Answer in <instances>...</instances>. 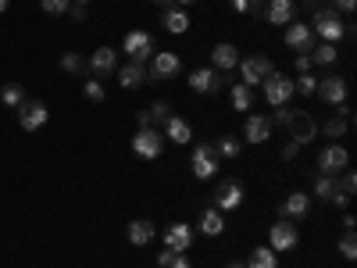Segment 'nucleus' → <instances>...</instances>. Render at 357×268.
<instances>
[{
  "instance_id": "1",
  "label": "nucleus",
  "mask_w": 357,
  "mask_h": 268,
  "mask_svg": "<svg viewBox=\"0 0 357 268\" xmlns=\"http://www.w3.org/2000/svg\"><path fill=\"white\" fill-rule=\"evenodd\" d=\"M222 158L215 151V143H207V140H197L193 143V158H190V168H193V179H200V183H207V179H215Z\"/></svg>"
},
{
  "instance_id": "2",
  "label": "nucleus",
  "mask_w": 357,
  "mask_h": 268,
  "mask_svg": "<svg viewBox=\"0 0 357 268\" xmlns=\"http://www.w3.org/2000/svg\"><path fill=\"white\" fill-rule=\"evenodd\" d=\"M311 33L321 36V43H340L343 40V18L333 8H318L311 15Z\"/></svg>"
},
{
  "instance_id": "3",
  "label": "nucleus",
  "mask_w": 357,
  "mask_h": 268,
  "mask_svg": "<svg viewBox=\"0 0 357 268\" xmlns=\"http://www.w3.org/2000/svg\"><path fill=\"white\" fill-rule=\"evenodd\" d=\"M275 72V65H272V57L268 54H250V57H240V75H243V86H257V82H264L268 75Z\"/></svg>"
},
{
  "instance_id": "4",
  "label": "nucleus",
  "mask_w": 357,
  "mask_h": 268,
  "mask_svg": "<svg viewBox=\"0 0 357 268\" xmlns=\"http://www.w3.org/2000/svg\"><path fill=\"white\" fill-rule=\"evenodd\" d=\"M161 147H165V133L154 129V126H146V129H139L132 136V154L143 158V161H154L161 154Z\"/></svg>"
},
{
  "instance_id": "5",
  "label": "nucleus",
  "mask_w": 357,
  "mask_h": 268,
  "mask_svg": "<svg viewBox=\"0 0 357 268\" xmlns=\"http://www.w3.org/2000/svg\"><path fill=\"white\" fill-rule=\"evenodd\" d=\"M240 204H243V183L240 179H222V183L215 186L211 207H218V211H236Z\"/></svg>"
},
{
  "instance_id": "6",
  "label": "nucleus",
  "mask_w": 357,
  "mask_h": 268,
  "mask_svg": "<svg viewBox=\"0 0 357 268\" xmlns=\"http://www.w3.org/2000/svg\"><path fill=\"white\" fill-rule=\"evenodd\" d=\"M47 118H50V107L43 104V100H22L18 104V126L25 129V133H36V129H43L47 126Z\"/></svg>"
},
{
  "instance_id": "7",
  "label": "nucleus",
  "mask_w": 357,
  "mask_h": 268,
  "mask_svg": "<svg viewBox=\"0 0 357 268\" xmlns=\"http://www.w3.org/2000/svg\"><path fill=\"white\" fill-rule=\"evenodd\" d=\"M178 68H183L178 54H172V50H158V54L151 57V68H146V82H165V79L178 75Z\"/></svg>"
},
{
  "instance_id": "8",
  "label": "nucleus",
  "mask_w": 357,
  "mask_h": 268,
  "mask_svg": "<svg viewBox=\"0 0 357 268\" xmlns=\"http://www.w3.org/2000/svg\"><path fill=\"white\" fill-rule=\"evenodd\" d=\"M261 86H264V100L272 104V107H282V104H289V97H293V79L282 75V72H272Z\"/></svg>"
},
{
  "instance_id": "9",
  "label": "nucleus",
  "mask_w": 357,
  "mask_h": 268,
  "mask_svg": "<svg viewBox=\"0 0 357 268\" xmlns=\"http://www.w3.org/2000/svg\"><path fill=\"white\" fill-rule=\"evenodd\" d=\"M122 50L132 57V61H146V57H154V36L146 33V29H132V33H126V40H122Z\"/></svg>"
},
{
  "instance_id": "10",
  "label": "nucleus",
  "mask_w": 357,
  "mask_h": 268,
  "mask_svg": "<svg viewBox=\"0 0 357 268\" xmlns=\"http://www.w3.org/2000/svg\"><path fill=\"white\" fill-rule=\"evenodd\" d=\"M286 129H289V140H293L296 147H304V143H311V140L318 136V126H314V118H311L307 111H293L289 122H286Z\"/></svg>"
},
{
  "instance_id": "11",
  "label": "nucleus",
  "mask_w": 357,
  "mask_h": 268,
  "mask_svg": "<svg viewBox=\"0 0 357 268\" xmlns=\"http://www.w3.org/2000/svg\"><path fill=\"white\" fill-rule=\"evenodd\" d=\"M296 244H301V232H296V222H289V218H282V222H275L272 225V232H268V247L272 251H293Z\"/></svg>"
},
{
  "instance_id": "12",
  "label": "nucleus",
  "mask_w": 357,
  "mask_h": 268,
  "mask_svg": "<svg viewBox=\"0 0 357 268\" xmlns=\"http://www.w3.org/2000/svg\"><path fill=\"white\" fill-rule=\"evenodd\" d=\"M282 40H286V47H289V50H296V54H311L318 36L311 33V25H307V22H289Z\"/></svg>"
},
{
  "instance_id": "13",
  "label": "nucleus",
  "mask_w": 357,
  "mask_h": 268,
  "mask_svg": "<svg viewBox=\"0 0 357 268\" xmlns=\"http://www.w3.org/2000/svg\"><path fill=\"white\" fill-rule=\"evenodd\" d=\"M229 79H225V72H218V68H197L193 75H190V89L193 94H222V86H225Z\"/></svg>"
},
{
  "instance_id": "14",
  "label": "nucleus",
  "mask_w": 357,
  "mask_h": 268,
  "mask_svg": "<svg viewBox=\"0 0 357 268\" xmlns=\"http://www.w3.org/2000/svg\"><path fill=\"white\" fill-rule=\"evenodd\" d=\"M347 165H350V154L343 151L340 143H329V147L318 154V175H340Z\"/></svg>"
},
{
  "instance_id": "15",
  "label": "nucleus",
  "mask_w": 357,
  "mask_h": 268,
  "mask_svg": "<svg viewBox=\"0 0 357 268\" xmlns=\"http://www.w3.org/2000/svg\"><path fill=\"white\" fill-rule=\"evenodd\" d=\"M314 94L329 104V107H340V104H347V79H340V75H325V79H318V89Z\"/></svg>"
},
{
  "instance_id": "16",
  "label": "nucleus",
  "mask_w": 357,
  "mask_h": 268,
  "mask_svg": "<svg viewBox=\"0 0 357 268\" xmlns=\"http://www.w3.org/2000/svg\"><path fill=\"white\" fill-rule=\"evenodd\" d=\"M172 114H175V111H172V104H168V100H154L146 111H139V114H136V126H139V129H146V126L165 129V122H168Z\"/></svg>"
},
{
  "instance_id": "17",
  "label": "nucleus",
  "mask_w": 357,
  "mask_h": 268,
  "mask_svg": "<svg viewBox=\"0 0 357 268\" xmlns=\"http://www.w3.org/2000/svg\"><path fill=\"white\" fill-rule=\"evenodd\" d=\"M89 72H93V79H107L111 72H118V50H111V47L93 50V57H89Z\"/></svg>"
},
{
  "instance_id": "18",
  "label": "nucleus",
  "mask_w": 357,
  "mask_h": 268,
  "mask_svg": "<svg viewBox=\"0 0 357 268\" xmlns=\"http://www.w3.org/2000/svg\"><path fill=\"white\" fill-rule=\"evenodd\" d=\"M261 18L272 22V25H289L296 18V4H293V0H268Z\"/></svg>"
},
{
  "instance_id": "19",
  "label": "nucleus",
  "mask_w": 357,
  "mask_h": 268,
  "mask_svg": "<svg viewBox=\"0 0 357 268\" xmlns=\"http://www.w3.org/2000/svg\"><path fill=\"white\" fill-rule=\"evenodd\" d=\"M190 244H193V229H190L186 222H175V225H168V229H165V247H168V251L186 254V251H190Z\"/></svg>"
},
{
  "instance_id": "20",
  "label": "nucleus",
  "mask_w": 357,
  "mask_h": 268,
  "mask_svg": "<svg viewBox=\"0 0 357 268\" xmlns=\"http://www.w3.org/2000/svg\"><path fill=\"white\" fill-rule=\"evenodd\" d=\"M272 118H264V114H247V122H243V140L247 143H264L268 136H272Z\"/></svg>"
},
{
  "instance_id": "21",
  "label": "nucleus",
  "mask_w": 357,
  "mask_h": 268,
  "mask_svg": "<svg viewBox=\"0 0 357 268\" xmlns=\"http://www.w3.org/2000/svg\"><path fill=\"white\" fill-rule=\"evenodd\" d=\"M307 211H311V197H307V193H289V197L282 200V207H279V215L289 218V222L307 218Z\"/></svg>"
},
{
  "instance_id": "22",
  "label": "nucleus",
  "mask_w": 357,
  "mask_h": 268,
  "mask_svg": "<svg viewBox=\"0 0 357 268\" xmlns=\"http://www.w3.org/2000/svg\"><path fill=\"white\" fill-rule=\"evenodd\" d=\"M165 136H168L172 143H178V147H186V143L193 140V126L186 122L183 114H172L168 122H165Z\"/></svg>"
},
{
  "instance_id": "23",
  "label": "nucleus",
  "mask_w": 357,
  "mask_h": 268,
  "mask_svg": "<svg viewBox=\"0 0 357 268\" xmlns=\"http://www.w3.org/2000/svg\"><path fill=\"white\" fill-rule=\"evenodd\" d=\"M161 25L168 29L172 36H183L186 29H190V15H186V8H161Z\"/></svg>"
},
{
  "instance_id": "24",
  "label": "nucleus",
  "mask_w": 357,
  "mask_h": 268,
  "mask_svg": "<svg viewBox=\"0 0 357 268\" xmlns=\"http://www.w3.org/2000/svg\"><path fill=\"white\" fill-rule=\"evenodd\" d=\"M126 236H129V244H136V247H146V244H154L158 229H154V222H146V218H136V222H129Z\"/></svg>"
},
{
  "instance_id": "25",
  "label": "nucleus",
  "mask_w": 357,
  "mask_h": 268,
  "mask_svg": "<svg viewBox=\"0 0 357 268\" xmlns=\"http://www.w3.org/2000/svg\"><path fill=\"white\" fill-rule=\"evenodd\" d=\"M236 65H240V50H236L232 43H218V47L211 50V68L229 72V68H236Z\"/></svg>"
},
{
  "instance_id": "26",
  "label": "nucleus",
  "mask_w": 357,
  "mask_h": 268,
  "mask_svg": "<svg viewBox=\"0 0 357 268\" xmlns=\"http://www.w3.org/2000/svg\"><path fill=\"white\" fill-rule=\"evenodd\" d=\"M118 82H122V89H136V86H143V82H146V68H143V61H129V65H122V68H118Z\"/></svg>"
},
{
  "instance_id": "27",
  "label": "nucleus",
  "mask_w": 357,
  "mask_h": 268,
  "mask_svg": "<svg viewBox=\"0 0 357 268\" xmlns=\"http://www.w3.org/2000/svg\"><path fill=\"white\" fill-rule=\"evenodd\" d=\"M222 229H225V222H222L218 207H204L200 211V232L204 236H222Z\"/></svg>"
},
{
  "instance_id": "28",
  "label": "nucleus",
  "mask_w": 357,
  "mask_h": 268,
  "mask_svg": "<svg viewBox=\"0 0 357 268\" xmlns=\"http://www.w3.org/2000/svg\"><path fill=\"white\" fill-rule=\"evenodd\" d=\"M247 268H279V258H275V251H272V247H254V251H250Z\"/></svg>"
},
{
  "instance_id": "29",
  "label": "nucleus",
  "mask_w": 357,
  "mask_h": 268,
  "mask_svg": "<svg viewBox=\"0 0 357 268\" xmlns=\"http://www.w3.org/2000/svg\"><path fill=\"white\" fill-rule=\"evenodd\" d=\"M229 100H232L236 111H250V107H254V89L243 86V82H236V86H232V94H229Z\"/></svg>"
},
{
  "instance_id": "30",
  "label": "nucleus",
  "mask_w": 357,
  "mask_h": 268,
  "mask_svg": "<svg viewBox=\"0 0 357 268\" xmlns=\"http://www.w3.org/2000/svg\"><path fill=\"white\" fill-rule=\"evenodd\" d=\"M336 43H314L311 50V65H336Z\"/></svg>"
},
{
  "instance_id": "31",
  "label": "nucleus",
  "mask_w": 357,
  "mask_h": 268,
  "mask_svg": "<svg viewBox=\"0 0 357 268\" xmlns=\"http://www.w3.org/2000/svg\"><path fill=\"white\" fill-rule=\"evenodd\" d=\"M215 151H218V158H229V161H236L243 154V143L236 140V136H222L218 143H215Z\"/></svg>"
},
{
  "instance_id": "32",
  "label": "nucleus",
  "mask_w": 357,
  "mask_h": 268,
  "mask_svg": "<svg viewBox=\"0 0 357 268\" xmlns=\"http://www.w3.org/2000/svg\"><path fill=\"white\" fill-rule=\"evenodd\" d=\"M311 193H314L318 200H333V197H336V175H318Z\"/></svg>"
},
{
  "instance_id": "33",
  "label": "nucleus",
  "mask_w": 357,
  "mask_h": 268,
  "mask_svg": "<svg viewBox=\"0 0 357 268\" xmlns=\"http://www.w3.org/2000/svg\"><path fill=\"white\" fill-rule=\"evenodd\" d=\"M0 100H4L8 107H18V104L25 100V89H22V82H4V86H0Z\"/></svg>"
},
{
  "instance_id": "34",
  "label": "nucleus",
  "mask_w": 357,
  "mask_h": 268,
  "mask_svg": "<svg viewBox=\"0 0 357 268\" xmlns=\"http://www.w3.org/2000/svg\"><path fill=\"white\" fill-rule=\"evenodd\" d=\"M229 4H232V11H236V15H247V11H250V15H257V18L264 15V0H229Z\"/></svg>"
},
{
  "instance_id": "35",
  "label": "nucleus",
  "mask_w": 357,
  "mask_h": 268,
  "mask_svg": "<svg viewBox=\"0 0 357 268\" xmlns=\"http://www.w3.org/2000/svg\"><path fill=\"white\" fill-rule=\"evenodd\" d=\"M61 68H65V72H72V75H82L89 65H86V57H79V54H72V50H68V54H61Z\"/></svg>"
},
{
  "instance_id": "36",
  "label": "nucleus",
  "mask_w": 357,
  "mask_h": 268,
  "mask_svg": "<svg viewBox=\"0 0 357 268\" xmlns=\"http://www.w3.org/2000/svg\"><path fill=\"white\" fill-rule=\"evenodd\" d=\"M314 89H318V79L311 72H301V75L293 79V94H304L307 97V94H314Z\"/></svg>"
},
{
  "instance_id": "37",
  "label": "nucleus",
  "mask_w": 357,
  "mask_h": 268,
  "mask_svg": "<svg viewBox=\"0 0 357 268\" xmlns=\"http://www.w3.org/2000/svg\"><path fill=\"white\" fill-rule=\"evenodd\" d=\"M82 94H86V100H93V104H104V86H100V79H86V86H82Z\"/></svg>"
},
{
  "instance_id": "38",
  "label": "nucleus",
  "mask_w": 357,
  "mask_h": 268,
  "mask_svg": "<svg viewBox=\"0 0 357 268\" xmlns=\"http://www.w3.org/2000/svg\"><path fill=\"white\" fill-rule=\"evenodd\" d=\"M347 129H350V122L347 118H329V122H325V136H347Z\"/></svg>"
},
{
  "instance_id": "39",
  "label": "nucleus",
  "mask_w": 357,
  "mask_h": 268,
  "mask_svg": "<svg viewBox=\"0 0 357 268\" xmlns=\"http://www.w3.org/2000/svg\"><path fill=\"white\" fill-rule=\"evenodd\" d=\"M340 254H343L347 261H354V258H357V240H354V229H347V236L340 240Z\"/></svg>"
},
{
  "instance_id": "40",
  "label": "nucleus",
  "mask_w": 357,
  "mask_h": 268,
  "mask_svg": "<svg viewBox=\"0 0 357 268\" xmlns=\"http://www.w3.org/2000/svg\"><path fill=\"white\" fill-rule=\"evenodd\" d=\"M68 4H72V0H40V8L47 15H68Z\"/></svg>"
},
{
  "instance_id": "41",
  "label": "nucleus",
  "mask_w": 357,
  "mask_h": 268,
  "mask_svg": "<svg viewBox=\"0 0 357 268\" xmlns=\"http://www.w3.org/2000/svg\"><path fill=\"white\" fill-rule=\"evenodd\" d=\"M289 114H293V111H289L286 104L275 107V111H272V126H286V122H289Z\"/></svg>"
},
{
  "instance_id": "42",
  "label": "nucleus",
  "mask_w": 357,
  "mask_h": 268,
  "mask_svg": "<svg viewBox=\"0 0 357 268\" xmlns=\"http://www.w3.org/2000/svg\"><path fill=\"white\" fill-rule=\"evenodd\" d=\"M165 268H193V265H190V258H186V254H178V251H175V254L168 258V265H165Z\"/></svg>"
},
{
  "instance_id": "43",
  "label": "nucleus",
  "mask_w": 357,
  "mask_h": 268,
  "mask_svg": "<svg viewBox=\"0 0 357 268\" xmlns=\"http://www.w3.org/2000/svg\"><path fill=\"white\" fill-rule=\"evenodd\" d=\"M68 18L72 22H86V4H75V0H72V4H68Z\"/></svg>"
},
{
  "instance_id": "44",
  "label": "nucleus",
  "mask_w": 357,
  "mask_h": 268,
  "mask_svg": "<svg viewBox=\"0 0 357 268\" xmlns=\"http://www.w3.org/2000/svg\"><path fill=\"white\" fill-rule=\"evenodd\" d=\"M293 65H296V72H311V68H314V65H311V54H296Z\"/></svg>"
},
{
  "instance_id": "45",
  "label": "nucleus",
  "mask_w": 357,
  "mask_h": 268,
  "mask_svg": "<svg viewBox=\"0 0 357 268\" xmlns=\"http://www.w3.org/2000/svg\"><path fill=\"white\" fill-rule=\"evenodd\" d=\"M296 154H301V147H296V143L289 140V143L282 147V161H296Z\"/></svg>"
},
{
  "instance_id": "46",
  "label": "nucleus",
  "mask_w": 357,
  "mask_h": 268,
  "mask_svg": "<svg viewBox=\"0 0 357 268\" xmlns=\"http://www.w3.org/2000/svg\"><path fill=\"white\" fill-rule=\"evenodd\" d=\"M354 8H357V0H336V8H333V11H340V15H354Z\"/></svg>"
},
{
  "instance_id": "47",
  "label": "nucleus",
  "mask_w": 357,
  "mask_h": 268,
  "mask_svg": "<svg viewBox=\"0 0 357 268\" xmlns=\"http://www.w3.org/2000/svg\"><path fill=\"white\" fill-rule=\"evenodd\" d=\"M154 4H161V8H190L193 0H154Z\"/></svg>"
},
{
  "instance_id": "48",
  "label": "nucleus",
  "mask_w": 357,
  "mask_h": 268,
  "mask_svg": "<svg viewBox=\"0 0 357 268\" xmlns=\"http://www.w3.org/2000/svg\"><path fill=\"white\" fill-rule=\"evenodd\" d=\"M225 268H247V261H229Z\"/></svg>"
},
{
  "instance_id": "49",
  "label": "nucleus",
  "mask_w": 357,
  "mask_h": 268,
  "mask_svg": "<svg viewBox=\"0 0 357 268\" xmlns=\"http://www.w3.org/2000/svg\"><path fill=\"white\" fill-rule=\"evenodd\" d=\"M8 4H11V0H0V15H4V11H8Z\"/></svg>"
},
{
  "instance_id": "50",
  "label": "nucleus",
  "mask_w": 357,
  "mask_h": 268,
  "mask_svg": "<svg viewBox=\"0 0 357 268\" xmlns=\"http://www.w3.org/2000/svg\"><path fill=\"white\" fill-rule=\"evenodd\" d=\"M75 4H89V0H75Z\"/></svg>"
}]
</instances>
